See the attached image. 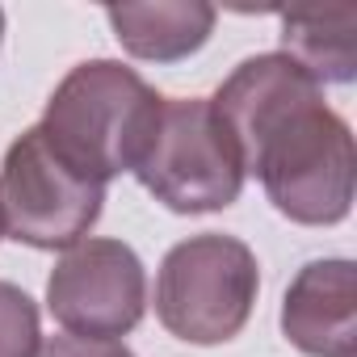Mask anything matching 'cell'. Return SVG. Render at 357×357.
Returning <instances> with one entry per match:
<instances>
[{
    "label": "cell",
    "mask_w": 357,
    "mask_h": 357,
    "mask_svg": "<svg viewBox=\"0 0 357 357\" xmlns=\"http://www.w3.org/2000/svg\"><path fill=\"white\" fill-rule=\"evenodd\" d=\"M164 97L130 68L93 59L72 68L38 122L47 147L80 176L105 185L135 172L160 130Z\"/></svg>",
    "instance_id": "1"
},
{
    "label": "cell",
    "mask_w": 357,
    "mask_h": 357,
    "mask_svg": "<svg viewBox=\"0 0 357 357\" xmlns=\"http://www.w3.org/2000/svg\"><path fill=\"white\" fill-rule=\"evenodd\" d=\"M269 202L307 227L340 223L353 206V135L340 114L319 101L294 109L248 160Z\"/></svg>",
    "instance_id": "2"
},
{
    "label": "cell",
    "mask_w": 357,
    "mask_h": 357,
    "mask_svg": "<svg viewBox=\"0 0 357 357\" xmlns=\"http://www.w3.org/2000/svg\"><path fill=\"white\" fill-rule=\"evenodd\" d=\"M261 273L257 257L236 236H190L160 265L155 315L160 324L190 344L231 340L257 303Z\"/></svg>",
    "instance_id": "3"
},
{
    "label": "cell",
    "mask_w": 357,
    "mask_h": 357,
    "mask_svg": "<svg viewBox=\"0 0 357 357\" xmlns=\"http://www.w3.org/2000/svg\"><path fill=\"white\" fill-rule=\"evenodd\" d=\"M135 176L176 215L223 211L244 190V160L211 97H164L160 130Z\"/></svg>",
    "instance_id": "4"
},
{
    "label": "cell",
    "mask_w": 357,
    "mask_h": 357,
    "mask_svg": "<svg viewBox=\"0 0 357 357\" xmlns=\"http://www.w3.org/2000/svg\"><path fill=\"white\" fill-rule=\"evenodd\" d=\"M105 202V185L72 172L30 126L0 164V223L30 248H72L89 240Z\"/></svg>",
    "instance_id": "5"
},
{
    "label": "cell",
    "mask_w": 357,
    "mask_h": 357,
    "mask_svg": "<svg viewBox=\"0 0 357 357\" xmlns=\"http://www.w3.org/2000/svg\"><path fill=\"white\" fill-rule=\"evenodd\" d=\"M47 307L76 336L118 340L147 307L143 261L122 240H80L59 257L47 282Z\"/></svg>",
    "instance_id": "6"
},
{
    "label": "cell",
    "mask_w": 357,
    "mask_h": 357,
    "mask_svg": "<svg viewBox=\"0 0 357 357\" xmlns=\"http://www.w3.org/2000/svg\"><path fill=\"white\" fill-rule=\"evenodd\" d=\"M324 89L298 68L290 63L282 51L278 55H257V59H244L227 80L223 89L211 97L219 122L227 126L240 160H244V172H248V160L257 155V147L303 105L319 101Z\"/></svg>",
    "instance_id": "7"
},
{
    "label": "cell",
    "mask_w": 357,
    "mask_h": 357,
    "mask_svg": "<svg viewBox=\"0 0 357 357\" xmlns=\"http://www.w3.org/2000/svg\"><path fill=\"white\" fill-rule=\"evenodd\" d=\"M282 332L311 357H353L357 344V290L349 261H311L286 290Z\"/></svg>",
    "instance_id": "8"
},
{
    "label": "cell",
    "mask_w": 357,
    "mask_h": 357,
    "mask_svg": "<svg viewBox=\"0 0 357 357\" xmlns=\"http://www.w3.org/2000/svg\"><path fill=\"white\" fill-rule=\"evenodd\" d=\"M118 43L147 63H176L202 51L215 30V9L202 0H155V5H109L105 9Z\"/></svg>",
    "instance_id": "9"
},
{
    "label": "cell",
    "mask_w": 357,
    "mask_h": 357,
    "mask_svg": "<svg viewBox=\"0 0 357 357\" xmlns=\"http://www.w3.org/2000/svg\"><path fill=\"white\" fill-rule=\"evenodd\" d=\"M282 55L298 63L319 89L349 84L357 76V9L324 5V9H286L282 13Z\"/></svg>",
    "instance_id": "10"
},
{
    "label": "cell",
    "mask_w": 357,
    "mask_h": 357,
    "mask_svg": "<svg viewBox=\"0 0 357 357\" xmlns=\"http://www.w3.org/2000/svg\"><path fill=\"white\" fill-rule=\"evenodd\" d=\"M38 307L13 282H0V357H38Z\"/></svg>",
    "instance_id": "11"
},
{
    "label": "cell",
    "mask_w": 357,
    "mask_h": 357,
    "mask_svg": "<svg viewBox=\"0 0 357 357\" xmlns=\"http://www.w3.org/2000/svg\"><path fill=\"white\" fill-rule=\"evenodd\" d=\"M38 357H135L122 340H109V336H76V332H63V336H51L38 344Z\"/></svg>",
    "instance_id": "12"
},
{
    "label": "cell",
    "mask_w": 357,
    "mask_h": 357,
    "mask_svg": "<svg viewBox=\"0 0 357 357\" xmlns=\"http://www.w3.org/2000/svg\"><path fill=\"white\" fill-rule=\"evenodd\" d=\"M0 34H5V13H0Z\"/></svg>",
    "instance_id": "13"
},
{
    "label": "cell",
    "mask_w": 357,
    "mask_h": 357,
    "mask_svg": "<svg viewBox=\"0 0 357 357\" xmlns=\"http://www.w3.org/2000/svg\"><path fill=\"white\" fill-rule=\"evenodd\" d=\"M0 236H5V223H0Z\"/></svg>",
    "instance_id": "14"
}]
</instances>
